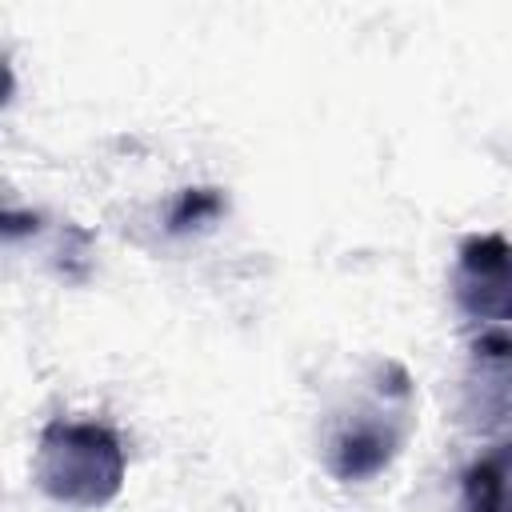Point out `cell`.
I'll use <instances>...</instances> for the list:
<instances>
[{
  "mask_svg": "<svg viewBox=\"0 0 512 512\" xmlns=\"http://www.w3.org/2000/svg\"><path fill=\"white\" fill-rule=\"evenodd\" d=\"M36 480L56 500L84 504V508L104 504L116 496V488L124 480L120 440L100 424L60 420L40 436Z\"/></svg>",
  "mask_w": 512,
  "mask_h": 512,
  "instance_id": "obj_1",
  "label": "cell"
},
{
  "mask_svg": "<svg viewBox=\"0 0 512 512\" xmlns=\"http://www.w3.org/2000/svg\"><path fill=\"white\" fill-rule=\"evenodd\" d=\"M452 292L476 320H512V244L504 236L464 240Z\"/></svg>",
  "mask_w": 512,
  "mask_h": 512,
  "instance_id": "obj_2",
  "label": "cell"
},
{
  "mask_svg": "<svg viewBox=\"0 0 512 512\" xmlns=\"http://www.w3.org/2000/svg\"><path fill=\"white\" fill-rule=\"evenodd\" d=\"M396 432L392 424H376V420H352L336 444H332V472L340 480H364L372 472H380L388 464V456L396 452Z\"/></svg>",
  "mask_w": 512,
  "mask_h": 512,
  "instance_id": "obj_3",
  "label": "cell"
},
{
  "mask_svg": "<svg viewBox=\"0 0 512 512\" xmlns=\"http://www.w3.org/2000/svg\"><path fill=\"white\" fill-rule=\"evenodd\" d=\"M468 512H512V444L468 472Z\"/></svg>",
  "mask_w": 512,
  "mask_h": 512,
  "instance_id": "obj_4",
  "label": "cell"
}]
</instances>
